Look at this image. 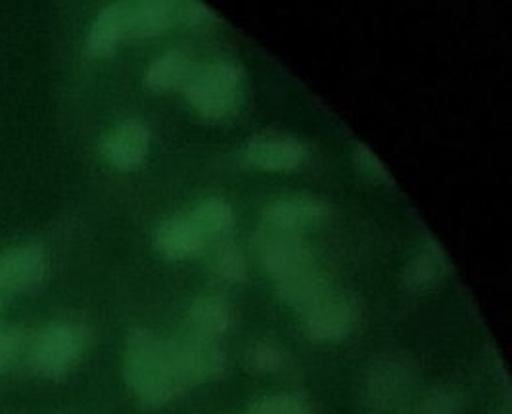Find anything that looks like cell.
Wrapping results in <instances>:
<instances>
[{
	"label": "cell",
	"instance_id": "cell-7",
	"mask_svg": "<svg viewBox=\"0 0 512 414\" xmlns=\"http://www.w3.org/2000/svg\"><path fill=\"white\" fill-rule=\"evenodd\" d=\"M48 280V255L37 242L0 252V296H31Z\"/></svg>",
	"mask_w": 512,
	"mask_h": 414
},
{
	"label": "cell",
	"instance_id": "cell-20",
	"mask_svg": "<svg viewBox=\"0 0 512 414\" xmlns=\"http://www.w3.org/2000/svg\"><path fill=\"white\" fill-rule=\"evenodd\" d=\"M286 363V353L279 344L261 340L248 347L246 351V367L257 374L277 372Z\"/></svg>",
	"mask_w": 512,
	"mask_h": 414
},
{
	"label": "cell",
	"instance_id": "cell-3",
	"mask_svg": "<svg viewBox=\"0 0 512 414\" xmlns=\"http://www.w3.org/2000/svg\"><path fill=\"white\" fill-rule=\"evenodd\" d=\"M91 342L85 324L77 321H54L31 336L27 349L29 370L50 382H62L83 361Z\"/></svg>",
	"mask_w": 512,
	"mask_h": 414
},
{
	"label": "cell",
	"instance_id": "cell-22",
	"mask_svg": "<svg viewBox=\"0 0 512 414\" xmlns=\"http://www.w3.org/2000/svg\"><path fill=\"white\" fill-rule=\"evenodd\" d=\"M246 414H311V407L298 395L275 393L256 399Z\"/></svg>",
	"mask_w": 512,
	"mask_h": 414
},
{
	"label": "cell",
	"instance_id": "cell-1",
	"mask_svg": "<svg viewBox=\"0 0 512 414\" xmlns=\"http://www.w3.org/2000/svg\"><path fill=\"white\" fill-rule=\"evenodd\" d=\"M123 378L142 405L160 409L183 388L173 372L167 340L148 328H133L123 351Z\"/></svg>",
	"mask_w": 512,
	"mask_h": 414
},
{
	"label": "cell",
	"instance_id": "cell-9",
	"mask_svg": "<svg viewBox=\"0 0 512 414\" xmlns=\"http://www.w3.org/2000/svg\"><path fill=\"white\" fill-rule=\"evenodd\" d=\"M419 380L417 365L403 355H384L367 372V399L376 411L399 407Z\"/></svg>",
	"mask_w": 512,
	"mask_h": 414
},
{
	"label": "cell",
	"instance_id": "cell-2",
	"mask_svg": "<svg viewBox=\"0 0 512 414\" xmlns=\"http://www.w3.org/2000/svg\"><path fill=\"white\" fill-rule=\"evenodd\" d=\"M233 207L221 198H206L160 223L154 248L167 259H188L202 252L213 238L233 225Z\"/></svg>",
	"mask_w": 512,
	"mask_h": 414
},
{
	"label": "cell",
	"instance_id": "cell-24",
	"mask_svg": "<svg viewBox=\"0 0 512 414\" xmlns=\"http://www.w3.org/2000/svg\"><path fill=\"white\" fill-rule=\"evenodd\" d=\"M213 271L215 275L227 282H242L246 278V261L244 255L234 248V246H225L213 259Z\"/></svg>",
	"mask_w": 512,
	"mask_h": 414
},
{
	"label": "cell",
	"instance_id": "cell-12",
	"mask_svg": "<svg viewBox=\"0 0 512 414\" xmlns=\"http://www.w3.org/2000/svg\"><path fill=\"white\" fill-rule=\"evenodd\" d=\"M330 207L317 196H286L277 198L263 207V223H271L282 229L302 232L307 227H317L325 221Z\"/></svg>",
	"mask_w": 512,
	"mask_h": 414
},
{
	"label": "cell",
	"instance_id": "cell-14",
	"mask_svg": "<svg viewBox=\"0 0 512 414\" xmlns=\"http://www.w3.org/2000/svg\"><path fill=\"white\" fill-rule=\"evenodd\" d=\"M332 290L330 276L317 265H311L296 275L288 276L277 282V296L282 303L307 311L321 299H325Z\"/></svg>",
	"mask_w": 512,
	"mask_h": 414
},
{
	"label": "cell",
	"instance_id": "cell-26",
	"mask_svg": "<svg viewBox=\"0 0 512 414\" xmlns=\"http://www.w3.org/2000/svg\"><path fill=\"white\" fill-rule=\"evenodd\" d=\"M0 311H2V298H0Z\"/></svg>",
	"mask_w": 512,
	"mask_h": 414
},
{
	"label": "cell",
	"instance_id": "cell-8",
	"mask_svg": "<svg viewBox=\"0 0 512 414\" xmlns=\"http://www.w3.org/2000/svg\"><path fill=\"white\" fill-rule=\"evenodd\" d=\"M361 319V303L348 292H330L303 311V334L313 342H340L348 338Z\"/></svg>",
	"mask_w": 512,
	"mask_h": 414
},
{
	"label": "cell",
	"instance_id": "cell-25",
	"mask_svg": "<svg viewBox=\"0 0 512 414\" xmlns=\"http://www.w3.org/2000/svg\"><path fill=\"white\" fill-rule=\"evenodd\" d=\"M215 20V14L202 2H175V25L206 27Z\"/></svg>",
	"mask_w": 512,
	"mask_h": 414
},
{
	"label": "cell",
	"instance_id": "cell-23",
	"mask_svg": "<svg viewBox=\"0 0 512 414\" xmlns=\"http://www.w3.org/2000/svg\"><path fill=\"white\" fill-rule=\"evenodd\" d=\"M353 167L357 175L369 184H392V177L384 163L374 154L371 148L359 144L353 150Z\"/></svg>",
	"mask_w": 512,
	"mask_h": 414
},
{
	"label": "cell",
	"instance_id": "cell-21",
	"mask_svg": "<svg viewBox=\"0 0 512 414\" xmlns=\"http://www.w3.org/2000/svg\"><path fill=\"white\" fill-rule=\"evenodd\" d=\"M465 405L463 393L455 386H442L420 399L415 414H461Z\"/></svg>",
	"mask_w": 512,
	"mask_h": 414
},
{
	"label": "cell",
	"instance_id": "cell-19",
	"mask_svg": "<svg viewBox=\"0 0 512 414\" xmlns=\"http://www.w3.org/2000/svg\"><path fill=\"white\" fill-rule=\"evenodd\" d=\"M31 344V332L24 324H8L0 328V376L16 367Z\"/></svg>",
	"mask_w": 512,
	"mask_h": 414
},
{
	"label": "cell",
	"instance_id": "cell-16",
	"mask_svg": "<svg viewBox=\"0 0 512 414\" xmlns=\"http://www.w3.org/2000/svg\"><path fill=\"white\" fill-rule=\"evenodd\" d=\"M231 305L229 301L217 294H202L194 299L188 307V322L192 326V334L213 340L221 336L231 326Z\"/></svg>",
	"mask_w": 512,
	"mask_h": 414
},
{
	"label": "cell",
	"instance_id": "cell-17",
	"mask_svg": "<svg viewBox=\"0 0 512 414\" xmlns=\"http://www.w3.org/2000/svg\"><path fill=\"white\" fill-rule=\"evenodd\" d=\"M123 39V2L106 6L91 25L85 50L91 58H110Z\"/></svg>",
	"mask_w": 512,
	"mask_h": 414
},
{
	"label": "cell",
	"instance_id": "cell-5",
	"mask_svg": "<svg viewBox=\"0 0 512 414\" xmlns=\"http://www.w3.org/2000/svg\"><path fill=\"white\" fill-rule=\"evenodd\" d=\"M252 244L256 248L261 271L277 282L315 265L313 252L298 230L263 223L254 232Z\"/></svg>",
	"mask_w": 512,
	"mask_h": 414
},
{
	"label": "cell",
	"instance_id": "cell-10",
	"mask_svg": "<svg viewBox=\"0 0 512 414\" xmlns=\"http://www.w3.org/2000/svg\"><path fill=\"white\" fill-rule=\"evenodd\" d=\"M244 156L259 171L286 173L302 167L303 161L307 160V148L298 138L275 131H263L248 140Z\"/></svg>",
	"mask_w": 512,
	"mask_h": 414
},
{
	"label": "cell",
	"instance_id": "cell-6",
	"mask_svg": "<svg viewBox=\"0 0 512 414\" xmlns=\"http://www.w3.org/2000/svg\"><path fill=\"white\" fill-rule=\"evenodd\" d=\"M173 372L183 391L219 378L225 370V355L210 338L188 334L167 340Z\"/></svg>",
	"mask_w": 512,
	"mask_h": 414
},
{
	"label": "cell",
	"instance_id": "cell-18",
	"mask_svg": "<svg viewBox=\"0 0 512 414\" xmlns=\"http://www.w3.org/2000/svg\"><path fill=\"white\" fill-rule=\"evenodd\" d=\"M194 66L183 52H165L156 58L144 75V85L152 92H167L171 89H183Z\"/></svg>",
	"mask_w": 512,
	"mask_h": 414
},
{
	"label": "cell",
	"instance_id": "cell-4",
	"mask_svg": "<svg viewBox=\"0 0 512 414\" xmlns=\"http://www.w3.org/2000/svg\"><path fill=\"white\" fill-rule=\"evenodd\" d=\"M183 92L200 117L215 123L225 121L242 104V71L231 60H213L202 68H194Z\"/></svg>",
	"mask_w": 512,
	"mask_h": 414
},
{
	"label": "cell",
	"instance_id": "cell-15",
	"mask_svg": "<svg viewBox=\"0 0 512 414\" xmlns=\"http://www.w3.org/2000/svg\"><path fill=\"white\" fill-rule=\"evenodd\" d=\"M449 259L442 246L428 240L403 269V286L411 292H424L438 286L449 275Z\"/></svg>",
	"mask_w": 512,
	"mask_h": 414
},
{
	"label": "cell",
	"instance_id": "cell-13",
	"mask_svg": "<svg viewBox=\"0 0 512 414\" xmlns=\"http://www.w3.org/2000/svg\"><path fill=\"white\" fill-rule=\"evenodd\" d=\"M175 25V2H123V39H150Z\"/></svg>",
	"mask_w": 512,
	"mask_h": 414
},
{
	"label": "cell",
	"instance_id": "cell-11",
	"mask_svg": "<svg viewBox=\"0 0 512 414\" xmlns=\"http://www.w3.org/2000/svg\"><path fill=\"white\" fill-rule=\"evenodd\" d=\"M150 133L144 123L127 119L110 129L102 142L100 152L117 171H135L148 158Z\"/></svg>",
	"mask_w": 512,
	"mask_h": 414
}]
</instances>
